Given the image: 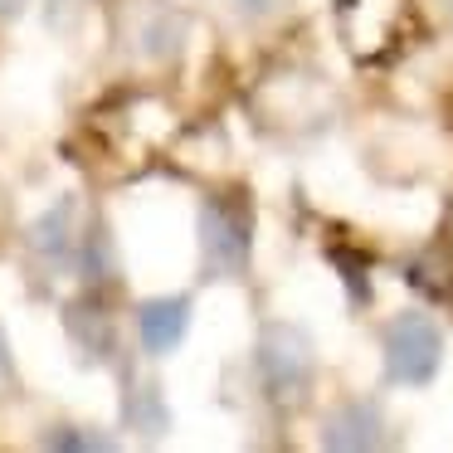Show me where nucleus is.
Wrapping results in <instances>:
<instances>
[{"instance_id":"f257e3e1","label":"nucleus","mask_w":453,"mask_h":453,"mask_svg":"<svg viewBox=\"0 0 453 453\" xmlns=\"http://www.w3.org/2000/svg\"><path fill=\"white\" fill-rule=\"evenodd\" d=\"M443 365V332L429 312H400L385 326V375L395 385H429Z\"/></svg>"},{"instance_id":"f03ea898","label":"nucleus","mask_w":453,"mask_h":453,"mask_svg":"<svg viewBox=\"0 0 453 453\" xmlns=\"http://www.w3.org/2000/svg\"><path fill=\"white\" fill-rule=\"evenodd\" d=\"M312 371L317 356L303 326L293 322L264 326V336H258V380L273 400H303V390L312 385Z\"/></svg>"},{"instance_id":"7ed1b4c3","label":"nucleus","mask_w":453,"mask_h":453,"mask_svg":"<svg viewBox=\"0 0 453 453\" xmlns=\"http://www.w3.org/2000/svg\"><path fill=\"white\" fill-rule=\"evenodd\" d=\"M200 264L210 278H244L249 268V210L234 200L200 205Z\"/></svg>"},{"instance_id":"20e7f679","label":"nucleus","mask_w":453,"mask_h":453,"mask_svg":"<svg viewBox=\"0 0 453 453\" xmlns=\"http://www.w3.org/2000/svg\"><path fill=\"white\" fill-rule=\"evenodd\" d=\"M190 332V297H147L137 307V336L147 356H171Z\"/></svg>"},{"instance_id":"39448f33","label":"nucleus","mask_w":453,"mask_h":453,"mask_svg":"<svg viewBox=\"0 0 453 453\" xmlns=\"http://www.w3.org/2000/svg\"><path fill=\"white\" fill-rule=\"evenodd\" d=\"M30 244H35V254L50 258V264H73V258H79V244H83V234H79V200L73 196L54 200V205L30 225Z\"/></svg>"},{"instance_id":"423d86ee","label":"nucleus","mask_w":453,"mask_h":453,"mask_svg":"<svg viewBox=\"0 0 453 453\" xmlns=\"http://www.w3.org/2000/svg\"><path fill=\"white\" fill-rule=\"evenodd\" d=\"M322 443L326 449H380L385 443V419L375 404L351 400V404H336L322 424Z\"/></svg>"},{"instance_id":"0eeeda50","label":"nucleus","mask_w":453,"mask_h":453,"mask_svg":"<svg viewBox=\"0 0 453 453\" xmlns=\"http://www.w3.org/2000/svg\"><path fill=\"white\" fill-rule=\"evenodd\" d=\"M122 424L137 429L142 439H157V434L171 429V410H166V395H161L157 380L127 385V395H122Z\"/></svg>"},{"instance_id":"6e6552de","label":"nucleus","mask_w":453,"mask_h":453,"mask_svg":"<svg viewBox=\"0 0 453 453\" xmlns=\"http://www.w3.org/2000/svg\"><path fill=\"white\" fill-rule=\"evenodd\" d=\"M137 50L147 54V59H171V54L180 50V15L151 0V15L137 25Z\"/></svg>"},{"instance_id":"1a4fd4ad","label":"nucleus","mask_w":453,"mask_h":453,"mask_svg":"<svg viewBox=\"0 0 453 453\" xmlns=\"http://www.w3.org/2000/svg\"><path fill=\"white\" fill-rule=\"evenodd\" d=\"M69 336H73V346H79L83 361H98V356L112 351V326H108V317H103L98 307H88V303L69 307Z\"/></svg>"},{"instance_id":"9d476101","label":"nucleus","mask_w":453,"mask_h":453,"mask_svg":"<svg viewBox=\"0 0 453 453\" xmlns=\"http://www.w3.org/2000/svg\"><path fill=\"white\" fill-rule=\"evenodd\" d=\"M44 443H54V449H108V434H50Z\"/></svg>"},{"instance_id":"9b49d317","label":"nucleus","mask_w":453,"mask_h":453,"mask_svg":"<svg viewBox=\"0 0 453 453\" xmlns=\"http://www.w3.org/2000/svg\"><path fill=\"white\" fill-rule=\"evenodd\" d=\"M293 0H234V11L239 15H249V20H264V15H278V11H288Z\"/></svg>"},{"instance_id":"f8f14e48","label":"nucleus","mask_w":453,"mask_h":453,"mask_svg":"<svg viewBox=\"0 0 453 453\" xmlns=\"http://www.w3.org/2000/svg\"><path fill=\"white\" fill-rule=\"evenodd\" d=\"M15 380V356H11V342H5V326H0V385Z\"/></svg>"},{"instance_id":"ddd939ff","label":"nucleus","mask_w":453,"mask_h":453,"mask_svg":"<svg viewBox=\"0 0 453 453\" xmlns=\"http://www.w3.org/2000/svg\"><path fill=\"white\" fill-rule=\"evenodd\" d=\"M25 11V0H0V20H15Z\"/></svg>"}]
</instances>
